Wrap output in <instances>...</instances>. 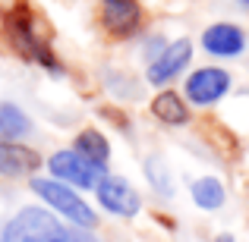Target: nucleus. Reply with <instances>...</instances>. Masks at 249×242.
Here are the masks:
<instances>
[{
    "mask_svg": "<svg viewBox=\"0 0 249 242\" xmlns=\"http://www.w3.org/2000/svg\"><path fill=\"white\" fill-rule=\"evenodd\" d=\"M0 29H3L6 48H10L19 60L35 63L38 69H44V73L54 76V79H63V76H67V63L57 57L54 44L44 38L38 16L25 3L10 6V10L3 13V25H0Z\"/></svg>",
    "mask_w": 249,
    "mask_h": 242,
    "instance_id": "1",
    "label": "nucleus"
},
{
    "mask_svg": "<svg viewBox=\"0 0 249 242\" xmlns=\"http://www.w3.org/2000/svg\"><path fill=\"white\" fill-rule=\"evenodd\" d=\"M29 192L38 198V205L48 208L67 226H76V230H95L98 226V208L85 198L79 189L67 186V182H57L51 176H32Z\"/></svg>",
    "mask_w": 249,
    "mask_h": 242,
    "instance_id": "2",
    "label": "nucleus"
},
{
    "mask_svg": "<svg viewBox=\"0 0 249 242\" xmlns=\"http://www.w3.org/2000/svg\"><path fill=\"white\" fill-rule=\"evenodd\" d=\"M67 230L60 217L41 205H22L0 230V242H67Z\"/></svg>",
    "mask_w": 249,
    "mask_h": 242,
    "instance_id": "3",
    "label": "nucleus"
},
{
    "mask_svg": "<svg viewBox=\"0 0 249 242\" xmlns=\"http://www.w3.org/2000/svg\"><path fill=\"white\" fill-rule=\"evenodd\" d=\"M233 91V73L218 63H202L183 76L180 95L193 110H212Z\"/></svg>",
    "mask_w": 249,
    "mask_h": 242,
    "instance_id": "4",
    "label": "nucleus"
},
{
    "mask_svg": "<svg viewBox=\"0 0 249 242\" xmlns=\"http://www.w3.org/2000/svg\"><path fill=\"white\" fill-rule=\"evenodd\" d=\"M193 57H196L193 38H186V35L170 38L167 48L145 66L142 82L152 85V88H174V82L183 79V76L193 69Z\"/></svg>",
    "mask_w": 249,
    "mask_h": 242,
    "instance_id": "5",
    "label": "nucleus"
},
{
    "mask_svg": "<svg viewBox=\"0 0 249 242\" xmlns=\"http://www.w3.org/2000/svg\"><path fill=\"white\" fill-rule=\"evenodd\" d=\"M91 195H95L98 211L110 214V217H117V220H133V217H139L142 208H145L139 189H136L126 176L110 173V170L101 176V182L95 186V192H91Z\"/></svg>",
    "mask_w": 249,
    "mask_h": 242,
    "instance_id": "6",
    "label": "nucleus"
},
{
    "mask_svg": "<svg viewBox=\"0 0 249 242\" xmlns=\"http://www.w3.org/2000/svg\"><path fill=\"white\" fill-rule=\"evenodd\" d=\"M44 167H48V176L57 182H67V186L79 189V192H95V186L101 182V176L107 170L95 167L91 161H85L82 154H76L73 148H57L44 158Z\"/></svg>",
    "mask_w": 249,
    "mask_h": 242,
    "instance_id": "7",
    "label": "nucleus"
},
{
    "mask_svg": "<svg viewBox=\"0 0 249 242\" xmlns=\"http://www.w3.org/2000/svg\"><path fill=\"white\" fill-rule=\"evenodd\" d=\"M104 35L114 41H136L145 32V6L142 0H114V3H101L98 13Z\"/></svg>",
    "mask_w": 249,
    "mask_h": 242,
    "instance_id": "8",
    "label": "nucleus"
},
{
    "mask_svg": "<svg viewBox=\"0 0 249 242\" xmlns=\"http://www.w3.org/2000/svg\"><path fill=\"white\" fill-rule=\"evenodd\" d=\"M199 48L205 57L212 60H237L246 54L249 48V35L240 22L231 19H218V22H208L199 35Z\"/></svg>",
    "mask_w": 249,
    "mask_h": 242,
    "instance_id": "9",
    "label": "nucleus"
},
{
    "mask_svg": "<svg viewBox=\"0 0 249 242\" xmlns=\"http://www.w3.org/2000/svg\"><path fill=\"white\" fill-rule=\"evenodd\" d=\"M44 167V154L25 142H0V176L3 179H32Z\"/></svg>",
    "mask_w": 249,
    "mask_h": 242,
    "instance_id": "10",
    "label": "nucleus"
},
{
    "mask_svg": "<svg viewBox=\"0 0 249 242\" xmlns=\"http://www.w3.org/2000/svg\"><path fill=\"white\" fill-rule=\"evenodd\" d=\"M148 113L164 129H183V126L193 123V107L186 104V97L177 88H158L155 91L148 97Z\"/></svg>",
    "mask_w": 249,
    "mask_h": 242,
    "instance_id": "11",
    "label": "nucleus"
},
{
    "mask_svg": "<svg viewBox=\"0 0 249 242\" xmlns=\"http://www.w3.org/2000/svg\"><path fill=\"white\" fill-rule=\"evenodd\" d=\"M73 148L76 154H82L85 161H91L95 167L107 170L110 167V158H114V145H110L107 132H104L101 126H82L79 132L73 135Z\"/></svg>",
    "mask_w": 249,
    "mask_h": 242,
    "instance_id": "12",
    "label": "nucleus"
},
{
    "mask_svg": "<svg viewBox=\"0 0 249 242\" xmlns=\"http://www.w3.org/2000/svg\"><path fill=\"white\" fill-rule=\"evenodd\" d=\"M189 198H193V205L199 208V211L214 214L227 205V186H224V179L214 176V173L196 176V179L189 182Z\"/></svg>",
    "mask_w": 249,
    "mask_h": 242,
    "instance_id": "13",
    "label": "nucleus"
},
{
    "mask_svg": "<svg viewBox=\"0 0 249 242\" xmlns=\"http://www.w3.org/2000/svg\"><path fill=\"white\" fill-rule=\"evenodd\" d=\"M35 132V123L19 104L0 101V142H25Z\"/></svg>",
    "mask_w": 249,
    "mask_h": 242,
    "instance_id": "14",
    "label": "nucleus"
},
{
    "mask_svg": "<svg viewBox=\"0 0 249 242\" xmlns=\"http://www.w3.org/2000/svg\"><path fill=\"white\" fill-rule=\"evenodd\" d=\"M101 85H104V91H107L114 101H120V104L139 101L142 88H145V82L136 79L133 73H126V69H104V73H101Z\"/></svg>",
    "mask_w": 249,
    "mask_h": 242,
    "instance_id": "15",
    "label": "nucleus"
},
{
    "mask_svg": "<svg viewBox=\"0 0 249 242\" xmlns=\"http://www.w3.org/2000/svg\"><path fill=\"white\" fill-rule=\"evenodd\" d=\"M142 173H145V182L158 198H174L177 195V182H174V170L170 163L161 158V154H148L142 161Z\"/></svg>",
    "mask_w": 249,
    "mask_h": 242,
    "instance_id": "16",
    "label": "nucleus"
},
{
    "mask_svg": "<svg viewBox=\"0 0 249 242\" xmlns=\"http://www.w3.org/2000/svg\"><path fill=\"white\" fill-rule=\"evenodd\" d=\"M167 41H170V38L164 35V32H142V35H139V60L148 66V63L167 48Z\"/></svg>",
    "mask_w": 249,
    "mask_h": 242,
    "instance_id": "17",
    "label": "nucleus"
},
{
    "mask_svg": "<svg viewBox=\"0 0 249 242\" xmlns=\"http://www.w3.org/2000/svg\"><path fill=\"white\" fill-rule=\"evenodd\" d=\"M67 242H101V239L95 236V230H76V226H70Z\"/></svg>",
    "mask_w": 249,
    "mask_h": 242,
    "instance_id": "18",
    "label": "nucleus"
},
{
    "mask_svg": "<svg viewBox=\"0 0 249 242\" xmlns=\"http://www.w3.org/2000/svg\"><path fill=\"white\" fill-rule=\"evenodd\" d=\"M237 3H240V6H243V10H249V0H237Z\"/></svg>",
    "mask_w": 249,
    "mask_h": 242,
    "instance_id": "19",
    "label": "nucleus"
},
{
    "mask_svg": "<svg viewBox=\"0 0 249 242\" xmlns=\"http://www.w3.org/2000/svg\"><path fill=\"white\" fill-rule=\"evenodd\" d=\"M101 3H114V0H101Z\"/></svg>",
    "mask_w": 249,
    "mask_h": 242,
    "instance_id": "20",
    "label": "nucleus"
}]
</instances>
